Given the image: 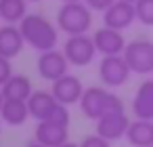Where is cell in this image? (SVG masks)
Returning <instances> with one entry per match:
<instances>
[{
    "mask_svg": "<svg viewBox=\"0 0 153 147\" xmlns=\"http://www.w3.org/2000/svg\"><path fill=\"white\" fill-rule=\"evenodd\" d=\"M19 32L23 36L25 46H30V49H34L38 53L57 49V44H59V28H57V23H53L42 13H27L19 23Z\"/></svg>",
    "mask_w": 153,
    "mask_h": 147,
    "instance_id": "cell-1",
    "label": "cell"
},
{
    "mask_svg": "<svg viewBox=\"0 0 153 147\" xmlns=\"http://www.w3.org/2000/svg\"><path fill=\"white\" fill-rule=\"evenodd\" d=\"M80 111L88 118V120H99L101 116L109 113V111H117V109H124V101L107 90L105 86H88L84 88V95L80 99Z\"/></svg>",
    "mask_w": 153,
    "mask_h": 147,
    "instance_id": "cell-2",
    "label": "cell"
},
{
    "mask_svg": "<svg viewBox=\"0 0 153 147\" xmlns=\"http://www.w3.org/2000/svg\"><path fill=\"white\" fill-rule=\"evenodd\" d=\"M55 23H57L59 32H63L67 36L88 34V30L92 28V11L84 2L61 4V9L57 11Z\"/></svg>",
    "mask_w": 153,
    "mask_h": 147,
    "instance_id": "cell-3",
    "label": "cell"
},
{
    "mask_svg": "<svg viewBox=\"0 0 153 147\" xmlns=\"http://www.w3.org/2000/svg\"><path fill=\"white\" fill-rule=\"evenodd\" d=\"M34 141L44 147H59L69 141V109L63 105L53 118L36 124Z\"/></svg>",
    "mask_w": 153,
    "mask_h": 147,
    "instance_id": "cell-4",
    "label": "cell"
},
{
    "mask_svg": "<svg viewBox=\"0 0 153 147\" xmlns=\"http://www.w3.org/2000/svg\"><path fill=\"white\" fill-rule=\"evenodd\" d=\"M132 74L149 76L153 74V40L138 38L132 42H126V49L122 53Z\"/></svg>",
    "mask_w": 153,
    "mask_h": 147,
    "instance_id": "cell-5",
    "label": "cell"
},
{
    "mask_svg": "<svg viewBox=\"0 0 153 147\" xmlns=\"http://www.w3.org/2000/svg\"><path fill=\"white\" fill-rule=\"evenodd\" d=\"M63 55L69 61V65L74 67H84L90 65L94 61V57L99 55L92 42V36L88 34H80V36H67L65 44H63Z\"/></svg>",
    "mask_w": 153,
    "mask_h": 147,
    "instance_id": "cell-6",
    "label": "cell"
},
{
    "mask_svg": "<svg viewBox=\"0 0 153 147\" xmlns=\"http://www.w3.org/2000/svg\"><path fill=\"white\" fill-rule=\"evenodd\" d=\"M130 76H132V72L122 55L103 57L99 63V78L105 88H120L130 80Z\"/></svg>",
    "mask_w": 153,
    "mask_h": 147,
    "instance_id": "cell-7",
    "label": "cell"
},
{
    "mask_svg": "<svg viewBox=\"0 0 153 147\" xmlns=\"http://www.w3.org/2000/svg\"><path fill=\"white\" fill-rule=\"evenodd\" d=\"M36 67H38L40 78L46 82H55V80L63 78L65 74H69V61L65 59L63 51H59V49H51V51L40 53Z\"/></svg>",
    "mask_w": 153,
    "mask_h": 147,
    "instance_id": "cell-8",
    "label": "cell"
},
{
    "mask_svg": "<svg viewBox=\"0 0 153 147\" xmlns=\"http://www.w3.org/2000/svg\"><path fill=\"white\" fill-rule=\"evenodd\" d=\"M94 126H97L94 132L99 137L113 143V141H120L122 137H126V130L130 126V118H128L126 109H117V111H109V113L101 116Z\"/></svg>",
    "mask_w": 153,
    "mask_h": 147,
    "instance_id": "cell-9",
    "label": "cell"
},
{
    "mask_svg": "<svg viewBox=\"0 0 153 147\" xmlns=\"http://www.w3.org/2000/svg\"><path fill=\"white\" fill-rule=\"evenodd\" d=\"M51 93H53V97L61 105L69 107V105H78L80 103V99L84 95V84H82V80L78 76L65 74L63 78H59V80L53 82V90Z\"/></svg>",
    "mask_w": 153,
    "mask_h": 147,
    "instance_id": "cell-10",
    "label": "cell"
},
{
    "mask_svg": "<svg viewBox=\"0 0 153 147\" xmlns=\"http://www.w3.org/2000/svg\"><path fill=\"white\" fill-rule=\"evenodd\" d=\"M136 21V13H134V4L132 2H124V0H115V2L103 13V25L124 32L128 30L132 23Z\"/></svg>",
    "mask_w": 153,
    "mask_h": 147,
    "instance_id": "cell-11",
    "label": "cell"
},
{
    "mask_svg": "<svg viewBox=\"0 0 153 147\" xmlns=\"http://www.w3.org/2000/svg\"><path fill=\"white\" fill-rule=\"evenodd\" d=\"M92 42H94V49L99 55L103 57H113V55H122L124 49H126V40H124V34L117 32V30H111V28H99L94 30L92 34Z\"/></svg>",
    "mask_w": 153,
    "mask_h": 147,
    "instance_id": "cell-12",
    "label": "cell"
},
{
    "mask_svg": "<svg viewBox=\"0 0 153 147\" xmlns=\"http://www.w3.org/2000/svg\"><path fill=\"white\" fill-rule=\"evenodd\" d=\"M63 105L53 97L51 90H34L32 97L27 99V109H30V118L42 122V120H48L53 118Z\"/></svg>",
    "mask_w": 153,
    "mask_h": 147,
    "instance_id": "cell-13",
    "label": "cell"
},
{
    "mask_svg": "<svg viewBox=\"0 0 153 147\" xmlns=\"http://www.w3.org/2000/svg\"><path fill=\"white\" fill-rule=\"evenodd\" d=\"M132 116L138 120H153V78H145L132 99Z\"/></svg>",
    "mask_w": 153,
    "mask_h": 147,
    "instance_id": "cell-14",
    "label": "cell"
},
{
    "mask_svg": "<svg viewBox=\"0 0 153 147\" xmlns=\"http://www.w3.org/2000/svg\"><path fill=\"white\" fill-rule=\"evenodd\" d=\"M23 46L25 42L19 32V25H13V23L0 25V57L13 59L23 51Z\"/></svg>",
    "mask_w": 153,
    "mask_h": 147,
    "instance_id": "cell-15",
    "label": "cell"
},
{
    "mask_svg": "<svg viewBox=\"0 0 153 147\" xmlns=\"http://www.w3.org/2000/svg\"><path fill=\"white\" fill-rule=\"evenodd\" d=\"M30 120V109L27 101H17V99H4L0 107V122L7 126H23Z\"/></svg>",
    "mask_w": 153,
    "mask_h": 147,
    "instance_id": "cell-16",
    "label": "cell"
},
{
    "mask_svg": "<svg viewBox=\"0 0 153 147\" xmlns=\"http://www.w3.org/2000/svg\"><path fill=\"white\" fill-rule=\"evenodd\" d=\"M126 141L132 147H153V120H130Z\"/></svg>",
    "mask_w": 153,
    "mask_h": 147,
    "instance_id": "cell-17",
    "label": "cell"
},
{
    "mask_svg": "<svg viewBox=\"0 0 153 147\" xmlns=\"http://www.w3.org/2000/svg\"><path fill=\"white\" fill-rule=\"evenodd\" d=\"M0 88H2L4 99H17V101H27L34 93V84L25 74H13Z\"/></svg>",
    "mask_w": 153,
    "mask_h": 147,
    "instance_id": "cell-18",
    "label": "cell"
},
{
    "mask_svg": "<svg viewBox=\"0 0 153 147\" xmlns=\"http://www.w3.org/2000/svg\"><path fill=\"white\" fill-rule=\"evenodd\" d=\"M27 15V0H0V19L4 23L19 25Z\"/></svg>",
    "mask_w": 153,
    "mask_h": 147,
    "instance_id": "cell-19",
    "label": "cell"
},
{
    "mask_svg": "<svg viewBox=\"0 0 153 147\" xmlns=\"http://www.w3.org/2000/svg\"><path fill=\"white\" fill-rule=\"evenodd\" d=\"M134 13H136V21L153 28V0H136L134 2Z\"/></svg>",
    "mask_w": 153,
    "mask_h": 147,
    "instance_id": "cell-20",
    "label": "cell"
},
{
    "mask_svg": "<svg viewBox=\"0 0 153 147\" xmlns=\"http://www.w3.org/2000/svg\"><path fill=\"white\" fill-rule=\"evenodd\" d=\"M80 147H111V143L94 132V134H86V137L80 141Z\"/></svg>",
    "mask_w": 153,
    "mask_h": 147,
    "instance_id": "cell-21",
    "label": "cell"
},
{
    "mask_svg": "<svg viewBox=\"0 0 153 147\" xmlns=\"http://www.w3.org/2000/svg\"><path fill=\"white\" fill-rule=\"evenodd\" d=\"M15 72H13V65H11V59H7V57H0V86H2L11 76H13Z\"/></svg>",
    "mask_w": 153,
    "mask_h": 147,
    "instance_id": "cell-22",
    "label": "cell"
},
{
    "mask_svg": "<svg viewBox=\"0 0 153 147\" xmlns=\"http://www.w3.org/2000/svg\"><path fill=\"white\" fill-rule=\"evenodd\" d=\"M82 2L90 9V11H99V13H105L115 0H82Z\"/></svg>",
    "mask_w": 153,
    "mask_h": 147,
    "instance_id": "cell-23",
    "label": "cell"
},
{
    "mask_svg": "<svg viewBox=\"0 0 153 147\" xmlns=\"http://www.w3.org/2000/svg\"><path fill=\"white\" fill-rule=\"evenodd\" d=\"M59 147H80V143H71V141H65L63 145H59Z\"/></svg>",
    "mask_w": 153,
    "mask_h": 147,
    "instance_id": "cell-24",
    "label": "cell"
},
{
    "mask_svg": "<svg viewBox=\"0 0 153 147\" xmlns=\"http://www.w3.org/2000/svg\"><path fill=\"white\" fill-rule=\"evenodd\" d=\"M25 147H44V145H40V143H36V141H32L30 145H25Z\"/></svg>",
    "mask_w": 153,
    "mask_h": 147,
    "instance_id": "cell-25",
    "label": "cell"
},
{
    "mask_svg": "<svg viewBox=\"0 0 153 147\" xmlns=\"http://www.w3.org/2000/svg\"><path fill=\"white\" fill-rule=\"evenodd\" d=\"M63 4H69V2H82V0H61Z\"/></svg>",
    "mask_w": 153,
    "mask_h": 147,
    "instance_id": "cell-26",
    "label": "cell"
},
{
    "mask_svg": "<svg viewBox=\"0 0 153 147\" xmlns=\"http://www.w3.org/2000/svg\"><path fill=\"white\" fill-rule=\"evenodd\" d=\"M2 101H4V97H2V88H0V107H2Z\"/></svg>",
    "mask_w": 153,
    "mask_h": 147,
    "instance_id": "cell-27",
    "label": "cell"
},
{
    "mask_svg": "<svg viewBox=\"0 0 153 147\" xmlns=\"http://www.w3.org/2000/svg\"><path fill=\"white\" fill-rule=\"evenodd\" d=\"M27 2H42V0H27Z\"/></svg>",
    "mask_w": 153,
    "mask_h": 147,
    "instance_id": "cell-28",
    "label": "cell"
},
{
    "mask_svg": "<svg viewBox=\"0 0 153 147\" xmlns=\"http://www.w3.org/2000/svg\"><path fill=\"white\" fill-rule=\"evenodd\" d=\"M124 2H132V4H134V2H136V0H124Z\"/></svg>",
    "mask_w": 153,
    "mask_h": 147,
    "instance_id": "cell-29",
    "label": "cell"
},
{
    "mask_svg": "<svg viewBox=\"0 0 153 147\" xmlns=\"http://www.w3.org/2000/svg\"><path fill=\"white\" fill-rule=\"evenodd\" d=\"M0 132H2V124H0Z\"/></svg>",
    "mask_w": 153,
    "mask_h": 147,
    "instance_id": "cell-30",
    "label": "cell"
}]
</instances>
